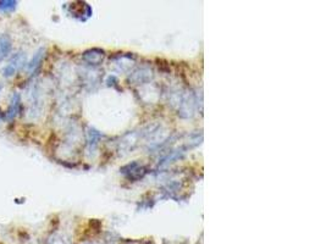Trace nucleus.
Listing matches in <instances>:
<instances>
[{
    "label": "nucleus",
    "instance_id": "f257e3e1",
    "mask_svg": "<svg viewBox=\"0 0 326 244\" xmlns=\"http://www.w3.org/2000/svg\"><path fill=\"white\" fill-rule=\"evenodd\" d=\"M23 63H25V54L23 53H17V54L10 59L9 63L2 68V76L6 77V78L15 76L16 72L22 67Z\"/></svg>",
    "mask_w": 326,
    "mask_h": 244
},
{
    "label": "nucleus",
    "instance_id": "f03ea898",
    "mask_svg": "<svg viewBox=\"0 0 326 244\" xmlns=\"http://www.w3.org/2000/svg\"><path fill=\"white\" fill-rule=\"evenodd\" d=\"M11 52V39L7 34H0V61H2Z\"/></svg>",
    "mask_w": 326,
    "mask_h": 244
},
{
    "label": "nucleus",
    "instance_id": "7ed1b4c3",
    "mask_svg": "<svg viewBox=\"0 0 326 244\" xmlns=\"http://www.w3.org/2000/svg\"><path fill=\"white\" fill-rule=\"evenodd\" d=\"M20 105H21V97H20V94L15 93L14 97H12L11 104H10V107H9V110H7V113H6L7 120H12V119L17 115L18 111H20Z\"/></svg>",
    "mask_w": 326,
    "mask_h": 244
},
{
    "label": "nucleus",
    "instance_id": "20e7f679",
    "mask_svg": "<svg viewBox=\"0 0 326 244\" xmlns=\"http://www.w3.org/2000/svg\"><path fill=\"white\" fill-rule=\"evenodd\" d=\"M42 58H43V52H38L33 58H32V60L29 61L28 65L26 66V72H27L28 75H29V72H32V71L36 70L37 66H38L39 62L42 61Z\"/></svg>",
    "mask_w": 326,
    "mask_h": 244
},
{
    "label": "nucleus",
    "instance_id": "39448f33",
    "mask_svg": "<svg viewBox=\"0 0 326 244\" xmlns=\"http://www.w3.org/2000/svg\"><path fill=\"white\" fill-rule=\"evenodd\" d=\"M17 1H12V0H2L0 1V11L1 12H11L17 7Z\"/></svg>",
    "mask_w": 326,
    "mask_h": 244
}]
</instances>
